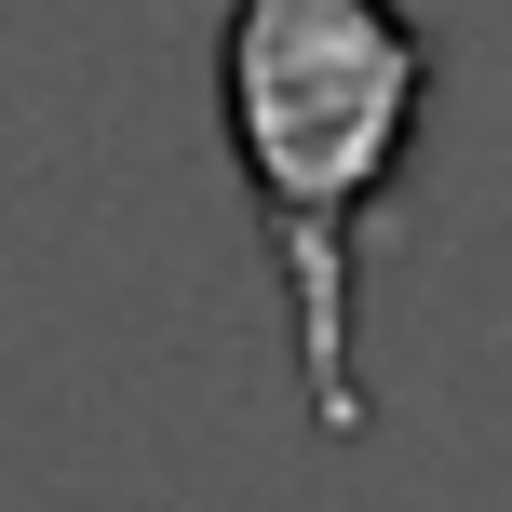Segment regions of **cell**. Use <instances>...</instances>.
Returning a JSON list of instances; mask_svg holds the SVG:
<instances>
[{
    "instance_id": "obj_1",
    "label": "cell",
    "mask_w": 512,
    "mask_h": 512,
    "mask_svg": "<svg viewBox=\"0 0 512 512\" xmlns=\"http://www.w3.org/2000/svg\"><path fill=\"white\" fill-rule=\"evenodd\" d=\"M216 122H230L256 230L283 256L310 432L351 445L364 432L351 230L391 203L418 122H432V41L405 27V0H230V27H216Z\"/></svg>"
}]
</instances>
